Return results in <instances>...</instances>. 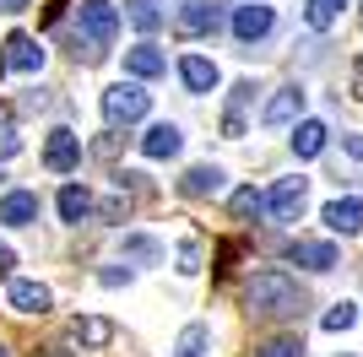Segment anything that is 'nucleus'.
<instances>
[{"label":"nucleus","instance_id":"1","mask_svg":"<svg viewBox=\"0 0 363 357\" xmlns=\"http://www.w3.org/2000/svg\"><path fill=\"white\" fill-rule=\"evenodd\" d=\"M244 303H250V314H260V319H298V314L309 309L303 287L293 282L288 271H255V276L244 282Z\"/></svg>","mask_w":363,"mask_h":357},{"label":"nucleus","instance_id":"2","mask_svg":"<svg viewBox=\"0 0 363 357\" xmlns=\"http://www.w3.org/2000/svg\"><path fill=\"white\" fill-rule=\"evenodd\" d=\"M76 33H82L87 60H104L108 49H114V38H120V6H114V0H82V6H76ZM82 49H76V55H82Z\"/></svg>","mask_w":363,"mask_h":357},{"label":"nucleus","instance_id":"3","mask_svg":"<svg viewBox=\"0 0 363 357\" xmlns=\"http://www.w3.org/2000/svg\"><path fill=\"white\" fill-rule=\"evenodd\" d=\"M98 108H104L108 125H141V119L152 114V92L141 87V81H114V87H104Z\"/></svg>","mask_w":363,"mask_h":357},{"label":"nucleus","instance_id":"4","mask_svg":"<svg viewBox=\"0 0 363 357\" xmlns=\"http://www.w3.org/2000/svg\"><path fill=\"white\" fill-rule=\"evenodd\" d=\"M303 206H309V178H277L272 195H266V217H277V222H298Z\"/></svg>","mask_w":363,"mask_h":357},{"label":"nucleus","instance_id":"5","mask_svg":"<svg viewBox=\"0 0 363 357\" xmlns=\"http://www.w3.org/2000/svg\"><path fill=\"white\" fill-rule=\"evenodd\" d=\"M217 28H223V0H184L174 11V33L179 38H206Z\"/></svg>","mask_w":363,"mask_h":357},{"label":"nucleus","instance_id":"6","mask_svg":"<svg viewBox=\"0 0 363 357\" xmlns=\"http://www.w3.org/2000/svg\"><path fill=\"white\" fill-rule=\"evenodd\" d=\"M82 135L76 130H65V125H55V130L44 135V168L49 174H76V168H82Z\"/></svg>","mask_w":363,"mask_h":357},{"label":"nucleus","instance_id":"7","mask_svg":"<svg viewBox=\"0 0 363 357\" xmlns=\"http://www.w3.org/2000/svg\"><path fill=\"white\" fill-rule=\"evenodd\" d=\"M228 28H233V38L239 44H260V38H272V28H277V11L272 6H233V16H228Z\"/></svg>","mask_w":363,"mask_h":357},{"label":"nucleus","instance_id":"8","mask_svg":"<svg viewBox=\"0 0 363 357\" xmlns=\"http://www.w3.org/2000/svg\"><path fill=\"white\" fill-rule=\"evenodd\" d=\"M44 55L49 49L38 44V38H33V33H11V38H6V49H0V76L6 71H44Z\"/></svg>","mask_w":363,"mask_h":357},{"label":"nucleus","instance_id":"9","mask_svg":"<svg viewBox=\"0 0 363 357\" xmlns=\"http://www.w3.org/2000/svg\"><path fill=\"white\" fill-rule=\"evenodd\" d=\"M49 303H55V293L44 282H33V276H11L6 282V309L11 314H49Z\"/></svg>","mask_w":363,"mask_h":357},{"label":"nucleus","instance_id":"10","mask_svg":"<svg viewBox=\"0 0 363 357\" xmlns=\"http://www.w3.org/2000/svg\"><path fill=\"white\" fill-rule=\"evenodd\" d=\"M282 254H288L293 266H303V271H320V276H325V271H336V260H342L331 238H293Z\"/></svg>","mask_w":363,"mask_h":357},{"label":"nucleus","instance_id":"11","mask_svg":"<svg viewBox=\"0 0 363 357\" xmlns=\"http://www.w3.org/2000/svg\"><path fill=\"white\" fill-rule=\"evenodd\" d=\"M303 119V87H277L260 108V125L266 130H282V125H298Z\"/></svg>","mask_w":363,"mask_h":357},{"label":"nucleus","instance_id":"12","mask_svg":"<svg viewBox=\"0 0 363 357\" xmlns=\"http://www.w3.org/2000/svg\"><path fill=\"white\" fill-rule=\"evenodd\" d=\"M38 211H44V200L33 190H6L0 195V227H33Z\"/></svg>","mask_w":363,"mask_h":357},{"label":"nucleus","instance_id":"13","mask_svg":"<svg viewBox=\"0 0 363 357\" xmlns=\"http://www.w3.org/2000/svg\"><path fill=\"white\" fill-rule=\"evenodd\" d=\"M320 217H325V227H331V233L352 238V233L363 227V200H358V195H336V200H325V211H320Z\"/></svg>","mask_w":363,"mask_h":357},{"label":"nucleus","instance_id":"14","mask_svg":"<svg viewBox=\"0 0 363 357\" xmlns=\"http://www.w3.org/2000/svg\"><path fill=\"white\" fill-rule=\"evenodd\" d=\"M223 184H228V174H223L217 163H196V168H184L179 195H190V200H206V195H223Z\"/></svg>","mask_w":363,"mask_h":357},{"label":"nucleus","instance_id":"15","mask_svg":"<svg viewBox=\"0 0 363 357\" xmlns=\"http://www.w3.org/2000/svg\"><path fill=\"white\" fill-rule=\"evenodd\" d=\"M179 152H184L179 125H152V130L141 135V157H152V163H168V157H179Z\"/></svg>","mask_w":363,"mask_h":357},{"label":"nucleus","instance_id":"16","mask_svg":"<svg viewBox=\"0 0 363 357\" xmlns=\"http://www.w3.org/2000/svg\"><path fill=\"white\" fill-rule=\"evenodd\" d=\"M179 81H184V92H217L223 71H217V60H206V55H184L179 60Z\"/></svg>","mask_w":363,"mask_h":357},{"label":"nucleus","instance_id":"17","mask_svg":"<svg viewBox=\"0 0 363 357\" xmlns=\"http://www.w3.org/2000/svg\"><path fill=\"white\" fill-rule=\"evenodd\" d=\"M163 71H168V55L157 44L125 49V76H130V81H152V76H163Z\"/></svg>","mask_w":363,"mask_h":357},{"label":"nucleus","instance_id":"18","mask_svg":"<svg viewBox=\"0 0 363 357\" xmlns=\"http://www.w3.org/2000/svg\"><path fill=\"white\" fill-rule=\"evenodd\" d=\"M325 141H331V130H325L320 119H298V125H293V157H298V163L320 157V152H325Z\"/></svg>","mask_w":363,"mask_h":357},{"label":"nucleus","instance_id":"19","mask_svg":"<svg viewBox=\"0 0 363 357\" xmlns=\"http://www.w3.org/2000/svg\"><path fill=\"white\" fill-rule=\"evenodd\" d=\"M71 341L76 346H108L114 341V319H104V314H76L71 319Z\"/></svg>","mask_w":363,"mask_h":357},{"label":"nucleus","instance_id":"20","mask_svg":"<svg viewBox=\"0 0 363 357\" xmlns=\"http://www.w3.org/2000/svg\"><path fill=\"white\" fill-rule=\"evenodd\" d=\"M55 206H60V222L82 227V222H87V217H92V206H98V200H92V190H87V184H65Z\"/></svg>","mask_w":363,"mask_h":357},{"label":"nucleus","instance_id":"21","mask_svg":"<svg viewBox=\"0 0 363 357\" xmlns=\"http://www.w3.org/2000/svg\"><path fill=\"white\" fill-rule=\"evenodd\" d=\"M120 254L130 260V266H163V244L152 233H125L120 238Z\"/></svg>","mask_w":363,"mask_h":357},{"label":"nucleus","instance_id":"22","mask_svg":"<svg viewBox=\"0 0 363 357\" xmlns=\"http://www.w3.org/2000/svg\"><path fill=\"white\" fill-rule=\"evenodd\" d=\"M206 346H212V325H206V319H190V325L179 330V341H174V357H206Z\"/></svg>","mask_w":363,"mask_h":357},{"label":"nucleus","instance_id":"23","mask_svg":"<svg viewBox=\"0 0 363 357\" xmlns=\"http://www.w3.org/2000/svg\"><path fill=\"white\" fill-rule=\"evenodd\" d=\"M342 6H347V0H303V22L315 33H331L336 22H342Z\"/></svg>","mask_w":363,"mask_h":357},{"label":"nucleus","instance_id":"24","mask_svg":"<svg viewBox=\"0 0 363 357\" xmlns=\"http://www.w3.org/2000/svg\"><path fill=\"white\" fill-rule=\"evenodd\" d=\"M125 16H130L141 33H157V28H163V6H157V0H125Z\"/></svg>","mask_w":363,"mask_h":357},{"label":"nucleus","instance_id":"25","mask_svg":"<svg viewBox=\"0 0 363 357\" xmlns=\"http://www.w3.org/2000/svg\"><path fill=\"white\" fill-rule=\"evenodd\" d=\"M255 357H303V336H272L255 346Z\"/></svg>","mask_w":363,"mask_h":357},{"label":"nucleus","instance_id":"26","mask_svg":"<svg viewBox=\"0 0 363 357\" xmlns=\"http://www.w3.org/2000/svg\"><path fill=\"white\" fill-rule=\"evenodd\" d=\"M233 217H239V222L266 217V195H260V190H239V195H233Z\"/></svg>","mask_w":363,"mask_h":357},{"label":"nucleus","instance_id":"27","mask_svg":"<svg viewBox=\"0 0 363 357\" xmlns=\"http://www.w3.org/2000/svg\"><path fill=\"white\" fill-rule=\"evenodd\" d=\"M16 152H22V130H16L11 114H0V163H11Z\"/></svg>","mask_w":363,"mask_h":357},{"label":"nucleus","instance_id":"28","mask_svg":"<svg viewBox=\"0 0 363 357\" xmlns=\"http://www.w3.org/2000/svg\"><path fill=\"white\" fill-rule=\"evenodd\" d=\"M325 330H347V325H358V303H336L325 319H320Z\"/></svg>","mask_w":363,"mask_h":357},{"label":"nucleus","instance_id":"29","mask_svg":"<svg viewBox=\"0 0 363 357\" xmlns=\"http://www.w3.org/2000/svg\"><path fill=\"white\" fill-rule=\"evenodd\" d=\"M196 271H201V244H196V238H184V244H179V276H196Z\"/></svg>","mask_w":363,"mask_h":357},{"label":"nucleus","instance_id":"30","mask_svg":"<svg viewBox=\"0 0 363 357\" xmlns=\"http://www.w3.org/2000/svg\"><path fill=\"white\" fill-rule=\"evenodd\" d=\"M98 282H104V287H130V282H136V271H130V266H104V271H98Z\"/></svg>","mask_w":363,"mask_h":357},{"label":"nucleus","instance_id":"31","mask_svg":"<svg viewBox=\"0 0 363 357\" xmlns=\"http://www.w3.org/2000/svg\"><path fill=\"white\" fill-rule=\"evenodd\" d=\"M92 211H98L104 222H125V211H130V200H125V195H114V200H104V206H92Z\"/></svg>","mask_w":363,"mask_h":357},{"label":"nucleus","instance_id":"32","mask_svg":"<svg viewBox=\"0 0 363 357\" xmlns=\"http://www.w3.org/2000/svg\"><path fill=\"white\" fill-rule=\"evenodd\" d=\"M11 266H16V254H11V244H0V276H11Z\"/></svg>","mask_w":363,"mask_h":357},{"label":"nucleus","instance_id":"33","mask_svg":"<svg viewBox=\"0 0 363 357\" xmlns=\"http://www.w3.org/2000/svg\"><path fill=\"white\" fill-rule=\"evenodd\" d=\"M342 147H347L352 157H363V135H342Z\"/></svg>","mask_w":363,"mask_h":357},{"label":"nucleus","instance_id":"34","mask_svg":"<svg viewBox=\"0 0 363 357\" xmlns=\"http://www.w3.org/2000/svg\"><path fill=\"white\" fill-rule=\"evenodd\" d=\"M352 92H358V103H363V60L352 65Z\"/></svg>","mask_w":363,"mask_h":357},{"label":"nucleus","instance_id":"35","mask_svg":"<svg viewBox=\"0 0 363 357\" xmlns=\"http://www.w3.org/2000/svg\"><path fill=\"white\" fill-rule=\"evenodd\" d=\"M33 0H0V11H28Z\"/></svg>","mask_w":363,"mask_h":357},{"label":"nucleus","instance_id":"36","mask_svg":"<svg viewBox=\"0 0 363 357\" xmlns=\"http://www.w3.org/2000/svg\"><path fill=\"white\" fill-rule=\"evenodd\" d=\"M44 357H65V352H60V346H49V352H44Z\"/></svg>","mask_w":363,"mask_h":357},{"label":"nucleus","instance_id":"37","mask_svg":"<svg viewBox=\"0 0 363 357\" xmlns=\"http://www.w3.org/2000/svg\"><path fill=\"white\" fill-rule=\"evenodd\" d=\"M0 357H11V352H6V346H0Z\"/></svg>","mask_w":363,"mask_h":357}]
</instances>
